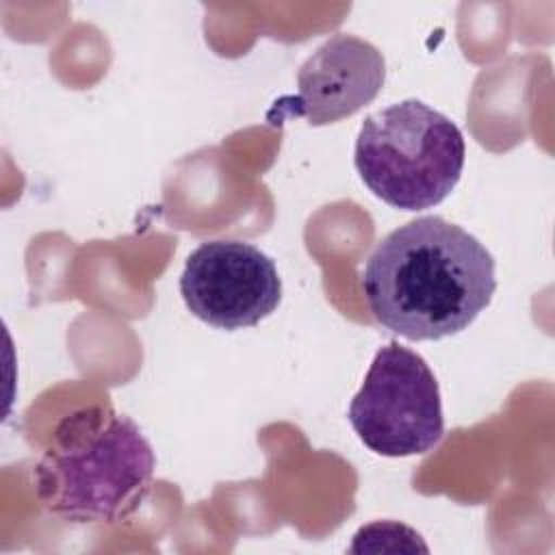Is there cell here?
<instances>
[{
  "label": "cell",
  "mask_w": 555,
  "mask_h": 555,
  "mask_svg": "<svg viewBox=\"0 0 555 555\" xmlns=\"http://www.w3.org/2000/svg\"><path fill=\"white\" fill-rule=\"evenodd\" d=\"M180 295L193 317L219 327L241 330L260 323L282 301L275 262L245 241H204L186 258Z\"/></svg>",
  "instance_id": "5b68a950"
},
{
  "label": "cell",
  "mask_w": 555,
  "mask_h": 555,
  "mask_svg": "<svg viewBox=\"0 0 555 555\" xmlns=\"http://www.w3.org/2000/svg\"><path fill=\"white\" fill-rule=\"evenodd\" d=\"M386 80L384 54L369 41L336 33L297 72V93L280 98L269 111L304 117L310 126L340 121L373 102Z\"/></svg>",
  "instance_id": "8992f818"
},
{
  "label": "cell",
  "mask_w": 555,
  "mask_h": 555,
  "mask_svg": "<svg viewBox=\"0 0 555 555\" xmlns=\"http://www.w3.org/2000/svg\"><path fill=\"white\" fill-rule=\"evenodd\" d=\"M347 416L364 447L384 457L423 455L444 434L436 375L397 340L377 349Z\"/></svg>",
  "instance_id": "277c9868"
},
{
  "label": "cell",
  "mask_w": 555,
  "mask_h": 555,
  "mask_svg": "<svg viewBox=\"0 0 555 555\" xmlns=\"http://www.w3.org/2000/svg\"><path fill=\"white\" fill-rule=\"evenodd\" d=\"M156 457L139 425L108 405L65 416L35 466V492L72 522H117L150 490Z\"/></svg>",
  "instance_id": "7a4b0ae2"
},
{
  "label": "cell",
  "mask_w": 555,
  "mask_h": 555,
  "mask_svg": "<svg viewBox=\"0 0 555 555\" xmlns=\"http://www.w3.org/2000/svg\"><path fill=\"white\" fill-rule=\"evenodd\" d=\"M494 291L492 254L436 215L388 232L362 269L373 319L408 340H438L466 330Z\"/></svg>",
  "instance_id": "6da1fadb"
},
{
  "label": "cell",
  "mask_w": 555,
  "mask_h": 555,
  "mask_svg": "<svg viewBox=\"0 0 555 555\" xmlns=\"http://www.w3.org/2000/svg\"><path fill=\"white\" fill-rule=\"evenodd\" d=\"M466 160L462 130L421 100L371 113L358 132L353 165L388 206L425 210L455 189Z\"/></svg>",
  "instance_id": "3957f363"
}]
</instances>
